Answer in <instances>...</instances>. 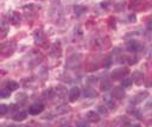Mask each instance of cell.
<instances>
[{
    "mask_svg": "<svg viewBox=\"0 0 152 127\" xmlns=\"http://www.w3.org/2000/svg\"><path fill=\"white\" fill-rule=\"evenodd\" d=\"M147 96H149V93H147V91L140 93L139 95H138V96H136V97H134V100H133V101H132V102H133L134 105H136V103H139V102H141L143 100H144V97H147Z\"/></svg>",
    "mask_w": 152,
    "mask_h": 127,
    "instance_id": "8fae6325",
    "label": "cell"
},
{
    "mask_svg": "<svg viewBox=\"0 0 152 127\" xmlns=\"http://www.w3.org/2000/svg\"><path fill=\"white\" fill-rule=\"evenodd\" d=\"M132 83H133V80L132 78H122V81H121V86L124 88H127V87H130Z\"/></svg>",
    "mask_w": 152,
    "mask_h": 127,
    "instance_id": "e0dca14e",
    "label": "cell"
},
{
    "mask_svg": "<svg viewBox=\"0 0 152 127\" xmlns=\"http://www.w3.org/2000/svg\"><path fill=\"white\" fill-rule=\"evenodd\" d=\"M83 95H84V97H94V96H96V91L91 88H86L83 91Z\"/></svg>",
    "mask_w": 152,
    "mask_h": 127,
    "instance_id": "4fadbf2b",
    "label": "cell"
},
{
    "mask_svg": "<svg viewBox=\"0 0 152 127\" xmlns=\"http://www.w3.org/2000/svg\"><path fill=\"white\" fill-rule=\"evenodd\" d=\"M35 41H36V43H39V44H42L43 43V41H44V37H43V32L41 31V30H37L36 32H35Z\"/></svg>",
    "mask_w": 152,
    "mask_h": 127,
    "instance_id": "7c38bea8",
    "label": "cell"
},
{
    "mask_svg": "<svg viewBox=\"0 0 152 127\" xmlns=\"http://www.w3.org/2000/svg\"><path fill=\"white\" fill-rule=\"evenodd\" d=\"M74 10H75V13H76L77 16H81L82 13L86 12V10H87V9L83 7V6H75V9H74Z\"/></svg>",
    "mask_w": 152,
    "mask_h": 127,
    "instance_id": "ac0fdd59",
    "label": "cell"
},
{
    "mask_svg": "<svg viewBox=\"0 0 152 127\" xmlns=\"http://www.w3.org/2000/svg\"><path fill=\"white\" fill-rule=\"evenodd\" d=\"M7 112H9V106L0 105V115H5Z\"/></svg>",
    "mask_w": 152,
    "mask_h": 127,
    "instance_id": "44dd1931",
    "label": "cell"
},
{
    "mask_svg": "<svg viewBox=\"0 0 152 127\" xmlns=\"http://www.w3.org/2000/svg\"><path fill=\"white\" fill-rule=\"evenodd\" d=\"M44 111V106L42 105V103H35V105H32L31 107H30V114H32V115H37V114H39V113H42Z\"/></svg>",
    "mask_w": 152,
    "mask_h": 127,
    "instance_id": "277c9868",
    "label": "cell"
},
{
    "mask_svg": "<svg viewBox=\"0 0 152 127\" xmlns=\"http://www.w3.org/2000/svg\"><path fill=\"white\" fill-rule=\"evenodd\" d=\"M112 95H113L114 99L121 100V99L125 96V91H124V89H121V88H114L113 93H112Z\"/></svg>",
    "mask_w": 152,
    "mask_h": 127,
    "instance_id": "52a82bcc",
    "label": "cell"
},
{
    "mask_svg": "<svg viewBox=\"0 0 152 127\" xmlns=\"http://www.w3.org/2000/svg\"><path fill=\"white\" fill-rule=\"evenodd\" d=\"M143 78H144V75H143V72L140 71H136L134 74H133V82H136L137 84H141L143 83Z\"/></svg>",
    "mask_w": 152,
    "mask_h": 127,
    "instance_id": "ba28073f",
    "label": "cell"
},
{
    "mask_svg": "<svg viewBox=\"0 0 152 127\" xmlns=\"http://www.w3.org/2000/svg\"><path fill=\"white\" fill-rule=\"evenodd\" d=\"M107 107H103V106H100V107H97V112L99 113H101V114H107Z\"/></svg>",
    "mask_w": 152,
    "mask_h": 127,
    "instance_id": "cb8c5ba5",
    "label": "cell"
},
{
    "mask_svg": "<svg viewBox=\"0 0 152 127\" xmlns=\"http://www.w3.org/2000/svg\"><path fill=\"white\" fill-rule=\"evenodd\" d=\"M67 112H68V107H58V108H56L51 114H49V116L61 115V114H64V113H67Z\"/></svg>",
    "mask_w": 152,
    "mask_h": 127,
    "instance_id": "9c48e42d",
    "label": "cell"
},
{
    "mask_svg": "<svg viewBox=\"0 0 152 127\" xmlns=\"http://www.w3.org/2000/svg\"><path fill=\"white\" fill-rule=\"evenodd\" d=\"M87 119L91 122H97V121H100V115H99L97 113H95L94 111H90L87 113Z\"/></svg>",
    "mask_w": 152,
    "mask_h": 127,
    "instance_id": "8992f818",
    "label": "cell"
},
{
    "mask_svg": "<svg viewBox=\"0 0 152 127\" xmlns=\"http://www.w3.org/2000/svg\"><path fill=\"white\" fill-rule=\"evenodd\" d=\"M14 49H16V44L13 42H7L0 46V53L4 56H9L14 51Z\"/></svg>",
    "mask_w": 152,
    "mask_h": 127,
    "instance_id": "6da1fadb",
    "label": "cell"
},
{
    "mask_svg": "<svg viewBox=\"0 0 152 127\" xmlns=\"http://www.w3.org/2000/svg\"><path fill=\"white\" fill-rule=\"evenodd\" d=\"M11 20L13 24H18L20 22V17H19V14H17V13H13L12 17H11Z\"/></svg>",
    "mask_w": 152,
    "mask_h": 127,
    "instance_id": "ffe728a7",
    "label": "cell"
},
{
    "mask_svg": "<svg viewBox=\"0 0 152 127\" xmlns=\"http://www.w3.org/2000/svg\"><path fill=\"white\" fill-rule=\"evenodd\" d=\"M26 116H28V113L24 112V111H20V112H18L14 116H13V119H14L16 121H23Z\"/></svg>",
    "mask_w": 152,
    "mask_h": 127,
    "instance_id": "30bf717a",
    "label": "cell"
},
{
    "mask_svg": "<svg viewBox=\"0 0 152 127\" xmlns=\"http://www.w3.org/2000/svg\"><path fill=\"white\" fill-rule=\"evenodd\" d=\"M111 87H112V83H111L109 80H107V78L102 80V82H101V90H108V89H111Z\"/></svg>",
    "mask_w": 152,
    "mask_h": 127,
    "instance_id": "5bb4252c",
    "label": "cell"
},
{
    "mask_svg": "<svg viewBox=\"0 0 152 127\" xmlns=\"http://www.w3.org/2000/svg\"><path fill=\"white\" fill-rule=\"evenodd\" d=\"M80 95H81L80 88H78V87H72V88L70 89V91H69V100L71 102H74L80 97Z\"/></svg>",
    "mask_w": 152,
    "mask_h": 127,
    "instance_id": "7a4b0ae2",
    "label": "cell"
},
{
    "mask_svg": "<svg viewBox=\"0 0 152 127\" xmlns=\"http://www.w3.org/2000/svg\"><path fill=\"white\" fill-rule=\"evenodd\" d=\"M10 90L9 89H0V97H9Z\"/></svg>",
    "mask_w": 152,
    "mask_h": 127,
    "instance_id": "603a6c76",
    "label": "cell"
},
{
    "mask_svg": "<svg viewBox=\"0 0 152 127\" xmlns=\"http://www.w3.org/2000/svg\"><path fill=\"white\" fill-rule=\"evenodd\" d=\"M105 102H106V105H107V107H109V108H114L115 107V102L112 101L109 97H105Z\"/></svg>",
    "mask_w": 152,
    "mask_h": 127,
    "instance_id": "d6986e66",
    "label": "cell"
},
{
    "mask_svg": "<svg viewBox=\"0 0 152 127\" xmlns=\"http://www.w3.org/2000/svg\"><path fill=\"white\" fill-rule=\"evenodd\" d=\"M127 74V69L125 68H119V69H115L113 72H112V77L114 80H121L124 78V76Z\"/></svg>",
    "mask_w": 152,
    "mask_h": 127,
    "instance_id": "3957f363",
    "label": "cell"
},
{
    "mask_svg": "<svg viewBox=\"0 0 152 127\" xmlns=\"http://www.w3.org/2000/svg\"><path fill=\"white\" fill-rule=\"evenodd\" d=\"M25 97H26L25 94H18L17 95V101L18 102H24L25 101Z\"/></svg>",
    "mask_w": 152,
    "mask_h": 127,
    "instance_id": "d4e9b609",
    "label": "cell"
},
{
    "mask_svg": "<svg viewBox=\"0 0 152 127\" xmlns=\"http://www.w3.org/2000/svg\"><path fill=\"white\" fill-rule=\"evenodd\" d=\"M7 30H9V28H7V23H6V22H3V24L0 25V32H3L4 35H6Z\"/></svg>",
    "mask_w": 152,
    "mask_h": 127,
    "instance_id": "7402d4cb",
    "label": "cell"
},
{
    "mask_svg": "<svg viewBox=\"0 0 152 127\" xmlns=\"http://www.w3.org/2000/svg\"><path fill=\"white\" fill-rule=\"evenodd\" d=\"M18 88H19V84L17 82H14V81H10L7 83V89L9 90H17Z\"/></svg>",
    "mask_w": 152,
    "mask_h": 127,
    "instance_id": "2e32d148",
    "label": "cell"
},
{
    "mask_svg": "<svg viewBox=\"0 0 152 127\" xmlns=\"http://www.w3.org/2000/svg\"><path fill=\"white\" fill-rule=\"evenodd\" d=\"M54 95H55L54 89H47L43 93V97L44 99H52V97H54Z\"/></svg>",
    "mask_w": 152,
    "mask_h": 127,
    "instance_id": "9a60e30c",
    "label": "cell"
},
{
    "mask_svg": "<svg viewBox=\"0 0 152 127\" xmlns=\"http://www.w3.org/2000/svg\"><path fill=\"white\" fill-rule=\"evenodd\" d=\"M127 49H128V51H132V52L138 51V50L141 49V45L138 42H136V41H131V42L127 43Z\"/></svg>",
    "mask_w": 152,
    "mask_h": 127,
    "instance_id": "5b68a950",
    "label": "cell"
}]
</instances>
